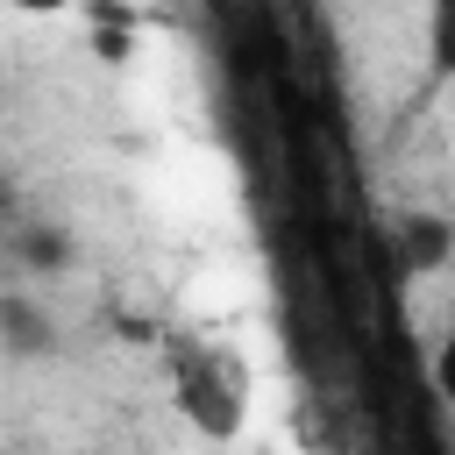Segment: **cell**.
Returning <instances> with one entry per match:
<instances>
[{
	"label": "cell",
	"instance_id": "1",
	"mask_svg": "<svg viewBox=\"0 0 455 455\" xmlns=\"http://www.w3.org/2000/svg\"><path fill=\"white\" fill-rule=\"evenodd\" d=\"M171 377H178V405H185V419H192L199 434L220 441V434L242 427V412H249V377H242V363H235L228 348L185 341L178 363H171Z\"/></svg>",
	"mask_w": 455,
	"mask_h": 455
},
{
	"label": "cell",
	"instance_id": "2",
	"mask_svg": "<svg viewBox=\"0 0 455 455\" xmlns=\"http://www.w3.org/2000/svg\"><path fill=\"white\" fill-rule=\"evenodd\" d=\"M448 249H455V228H448V220H434V213H412V220H398V256H405L412 270H434V263H448Z\"/></svg>",
	"mask_w": 455,
	"mask_h": 455
},
{
	"label": "cell",
	"instance_id": "3",
	"mask_svg": "<svg viewBox=\"0 0 455 455\" xmlns=\"http://www.w3.org/2000/svg\"><path fill=\"white\" fill-rule=\"evenodd\" d=\"M427 50L434 71H455V0H427Z\"/></svg>",
	"mask_w": 455,
	"mask_h": 455
},
{
	"label": "cell",
	"instance_id": "4",
	"mask_svg": "<svg viewBox=\"0 0 455 455\" xmlns=\"http://www.w3.org/2000/svg\"><path fill=\"white\" fill-rule=\"evenodd\" d=\"M434 384H441V398L455 405V320H448V334H441V348H434Z\"/></svg>",
	"mask_w": 455,
	"mask_h": 455
},
{
	"label": "cell",
	"instance_id": "5",
	"mask_svg": "<svg viewBox=\"0 0 455 455\" xmlns=\"http://www.w3.org/2000/svg\"><path fill=\"white\" fill-rule=\"evenodd\" d=\"M14 7H28V14H50V7H64V0H14Z\"/></svg>",
	"mask_w": 455,
	"mask_h": 455
}]
</instances>
